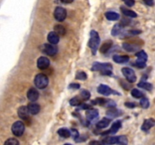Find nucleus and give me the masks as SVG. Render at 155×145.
Segmentation results:
<instances>
[{"label": "nucleus", "instance_id": "1", "mask_svg": "<svg viewBox=\"0 0 155 145\" xmlns=\"http://www.w3.org/2000/svg\"><path fill=\"white\" fill-rule=\"evenodd\" d=\"M92 71H99L102 75L110 76L113 73V66L110 63L95 62L92 66Z\"/></svg>", "mask_w": 155, "mask_h": 145}, {"label": "nucleus", "instance_id": "2", "mask_svg": "<svg viewBox=\"0 0 155 145\" xmlns=\"http://www.w3.org/2000/svg\"><path fill=\"white\" fill-rule=\"evenodd\" d=\"M88 45L92 51V54L95 55L100 45V37L98 33L95 30H92L90 32V39H89Z\"/></svg>", "mask_w": 155, "mask_h": 145}, {"label": "nucleus", "instance_id": "3", "mask_svg": "<svg viewBox=\"0 0 155 145\" xmlns=\"http://www.w3.org/2000/svg\"><path fill=\"white\" fill-rule=\"evenodd\" d=\"M34 84L38 89H43L47 87L48 84V79L46 75L43 73H39L36 76L34 79Z\"/></svg>", "mask_w": 155, "mask_h": 145}, {"label": "nucleus", "instance_id": "4", "mask_svg": "<svg viewBox=\"0 0 155 145\" xmlns=\"http://www.w3.org/2000/svg\"><path fill=\"white\" fill-rule=\"evenodd\" d=\"M24 129H25V126L21 121H17L12 126V133L17 137L22 135L24 132Z\"/></svg>", "mask_w": 155, "mask_h": 145}, {"label": "nucleus", "instance_id": "5", "mask_svg": "<svg viewBox=\"0 0 155 145\" xmlns=\"http://www.w3.org/2000/svg\"><path fill=\"white\" fill-rule=\"evenodd\" d=\"M122 72L125 76L126 79L130 83H133L136 81V76L134 70L131 68L124 67L122 69Z\"/></svg>", "mask_w": 155, "mask_h": 145}, {"label": "nucleus", "instance_id": "6", "mask_svg": "<svg viewBox=\"0 0 155 145\" xmlns=\"http://www.w3.org/2000/svg\"><path fill=\"white\" fill-rule=\"evenodd\" d=\"M54 16L56 21L62 22L65 20L67 17V11L64 8L57 7L54 11Z\"/></svg>", "mask_w": 155, "mask_h": 145}, {"label": "nucleus", "instance_id": "7", "mask_svg": "<svg viewBox=\"0 0 155 145\" xmlns=\"http://www.w3.org/2000/svg\"><path fill=\"white\" fill-rule=\"evenodd\" d=\"M98 92L101 95H104V96H108V95H111V94H114V95H119L117 92L114 90H112L109 86L106 85H100L98 87Z\"/></svg>", "mask_w": 155, "mask_h": 145}, {"label": "nucleus", "instance_id": "8", "mask_svg": "<svg viewBox=\"0 0 155 145\" xmlns=\"http://www.w3.org/2000/svg\"><path fill=\"white\" fill-rule=\"evenodd\" d=\"M42 51L49 56H54L57 54L58 48L52 44H45L42 47Z\"/></svg>", "mask_w": 155, "mask_h": 145}, {"label": "nucleus", "instance_id": "9", "mask_svg": "<svg viewBox=\"0 0 155 145\" xmlns=\"http://www.w3.org/2000/svg\"><path fill=\"white\" fill-rule=\"evenodd\" d=\"M121 122L120 121H116V122H114L113 123V125H111V128H110L109 130H107V131H104V132H103L102 135H107V134H115V133L117 132L118 131H119L120 128H121Z\"/></svg>", "mask_w": 155, "mask_h": 145}, {"label": "nucleus", "instance_id": "10", "mask_svg": "<svg viewBox=\"0 0 155 145\" xmlns=\"http://www.w3.org/2000/svg\"><path fill=\"white\" fill-rule=\"evenodd\" d=\"M27 96L29 101H32V102H35L39 98V93L37 91V89H34V88H31L27 92Z\"/></svg>", "mask_w": 155, "mask_h": 145}, {"label": "nucleus", "instance_id": "11", "mask_svg": "<svg viewBox=\"0 0 155 145\" xmlns=\"http://www.w3.org/2000/svg\"><path fill=\"white\" fill-rule=\"evenodd\" d=\"M50 60L46 57H40L37 60V66L40 69H45L49 66Z\"/></svg>", "mask_w": 155, "mask_h": 145}, {"label": "nucleus", "instance_id": "12", "mask_svg": "<svg viewBox=\"0 0 155 145\" xmlns=\"http://www.w3.org/2000/svg\"><path fill=\"white\" fill-rule=\"evenodd\" d=\"M18 116L23 120H27L29 119V116H30V113L27 110V107L25 106H22V107H20L18 108Z\"/></svg>", "mask_w": 155, "mask_h": 145}, {"label": "nucleus", "instance_id": "13", "mask_svg": "<svg viewBox=\"0 0 155 145\" xmlns=\"http://www.w3.org/2000/svg\"><path fill=\"white\" fill-rule=\"evenodd\" d=\"M27 107L30 114L36 115L40 111V106L36 103H30Z\"/></svg>", "mask_w": 155, "mask_h": 145}, {"label": "nucleus", "instance_id": "14", "mask_svg": "<svg viewBox=\"0 0 155 145\" xmlns=\"http://www.w3.org/2000/svg\"><path fill=\"white\" fill-rule=\"evenodd\" d=\"M155 125V121L154 119H145L144 123L142 125V130L144 131H148V130L151 129L152 127Z\"/></svg>", "mask_w": 155, "mask_h": 145}, {"label": "nucleus", "instance_id": "15", "mask_svg": "<svg viewBox=\"0 0 155 145\" xmlns=\"http://www.w3.org/2000/svg\"><path fill=\"white\" fill-rule=\"evenodd\" d=\"M86 116L88 120H93L98 116V110L96 109H89L86 111Z\"/></svg>", "mask_w": 155, "mask_h": 145}, {"label": "nucleus", "instance_id": "16", "mask_svg": "<svg viewBox=\"0 0 155 145\" xmlns=\"http://www.w3.org/2000/svg\"><path fill=\"white\" fill-rule=\"evenodd\" d=\"M121 113H122V112H121L120 110H117V109L114 108V107H110V108L106 112V114L108 116L109 119L117 117V116H120Z\"/></svg>", "mask_w": 155, "mask_h": 145}, {"label": "nucleus", "instance_id": "17", "mask_svg": "<svg viewBox=\"0 0 155 145\" xmlns=\"http://www.w3.org/2000/svg\"><path fill=\"white\" fill-rule=\"evenodd\" d=\"M113 60L115 63H127L130 60V57L127 55H114L113 57Z\"/></svg>", "mask_w": 155, "mask_h": 145}, {"label": "nucleus", "instance_id": "18", "mask_svg": "<svg viewBox=\"0 0 155 145\" xmlns=\"http://www.w3.org/2000/svg\"><path fill=\"white\" fill-rule=\"evenodd\" d=\"M48 41L50 42V44L55 45L59 42V36L55 32H50L48 35Z\"/></svg>", "mask_w": 155, "mask_h": 145}, {"label": "nucleus", "instance_id": "19", "mask_svg": "<svg viewBox=\"0 0 155 145\" xmlns=\"http://www.w3.org/2000/svg\"><path fill=\"white\" fill-rule=\"evenodd\" d=\"M118 137H107L101 140V145H111L117 143Z\"/></svg>", "mask_w": 155, "mask_h": 145}, {"label": "nucleus", "instance_id": "20", "mask_svg": "<svg viewBox=\"0 0 155 145\" xmlns=\"http://www.w3.org/2000/svg\"><path fill=\"white\" fill-rule=\"evenodd\" d=\"M112 45H113L112 41H106V42H104V43L101 45V48H100V51H101V53H103V54H105V53H107V51L111 48Z\"/></svg>", "mask_w": 155, "mask_h": 145}, {"label": "nucleus", "instance_id": "21", "mask_svg": "<svg viewBox=\"0 0 155 145\" xmlns=\"http://www.w3.org/2000/svg\"><path fill=\"white\" fill-rule=\"evenodd\" d=\"M136 56L137 57L138 60L136 61L142 62V63H146L147 60H148V55L144 51H140L139 52L136 53Z\"/></svg>", "mask_w": 155, "mask_h": 145}, {"label": "nucleus", "instance_id": "22", "mask_svg": "<svg viewBox=\"0 0 155 145\" xmlns=\"http://www.w3.org/2000/svg\"><path fill=\"white\" fill-rule=\"evenodd\" d=\"M110 122V119L109 118H103L101 120H100L96 124V126L98 128H104L109 125Z\"/></svg>", "mask_w": 155, "mask_h": 145}, {"label": "nucleus", "instance_id": "23", "mask_svg": "<svg viewBox=\"0 0 155 145\" xmlns=\"http://www.w3.org/2000/svg\"><path fill=\"white\" fill-rule=\"evenodd\" d=\"M105 17L109 21H117L120 18L119 14L114 11H107L105 13Z\"/></svg>", "mask_w": 155, "mask_h": 145}, {"label": "nucleus", "instance_id": "24", "mask_svg": "<svg viewBox=\"0 0 155 145\" xmlns=\"http://www.w3.org/2000/svg\"><path fill=\"white\" fill-rule=\"evenodd\" d=\"M58 134L62 137H64V138H68V137H71V131L70 130H68V128H62L58 129Z\"/></svg>", "mask_w": 155, "mask_h": 145}, {"label": "nucleus", "instance_id": "25", "mask_svg": "<svg viewBox=\"0 0 155 145\" xmlns=\"http://www.w3.org/2000/svg\"><path fill=\"white\" fill-rule=\"evenodd\" d=\"M121 11L124 13V14H125L126 16L130 17V18H136L137 14H136V12H134L133 11L130 10V9L125 8H121Z\"/></svg>", "mask_w": 155, "mask_h": 145}, {"label": "nucleus", "instance_id": "26", "mask_svg": "<svg viewBox=\"0 0 155 145\" xmlns=\"http://www.w3.org/2000/svg\"><path fill=\"white\" fill-rule=\"evenodd\" d=\"M83 101L80 96H76L70 101V104L71 106H79L83 103Z\"/></svg>", "mask_w": 155, "mask_h": 145}, {"label": "nucleus", "instance_id": "27", "mask_svg": "<svg viewBox=\"0 0 155 145\" xmlns=\"http://www.w3.org/2000/svg\"><path fill=\"white\" fill-rule=\"evenodd\" d=\"M122 30H123V27L121 24H116V25L114 27V28L112 29L111 34L114 36H117V35H119L120 33L122 32Z\"/></svg>", "mask_w": 155, "mask_h": 145}, {"label": "nucleus", "instance_id": "28", "mask_svg": "<svg viewBox=\"0 0 155 145\" xmlns=\"http://www.w3.org/2000/svg\"><path fill=\"white\" fill-rule=\"evenodd\" d=\"M138 86L139 88H142V89H145L147 91H151L153 89V86L151 83H148L146 82H141L138 84Z\"/></svg>", "mask_w": 155, "mask_h": 145}, {"label": "nucleus", "instance_id": "29", "mask_svg": "<svg viewBox=\"0 0 155 145\" xmlns=\"http://www.w3.org/2000/svg\"><path fill=\"white\" fill-rule=\"evenodd\" d=\"M80 97L82 98L83 101H87V100H89L90 98L91 94L89 91L83 89V90L80 91Z\"/></svg>", "mask_w": 155, "mask_h": 145}, {"label": "nucleus", "instance_id": "30", "mask_svg": "<svg viewBox=\"0 0 155 145\" xmlns=\"http://www.w3.org/2000/svg\"><path fill=\"white\" fill-rule=\"evenodd\" d=\"M54 32H55L58 36H63L65 33L64 27L61 25H56L55 27H54Z\"/></svg>", "mask_w": 155, "mask_h": 145}, {"label": "nucleus", "instance_id": "31", "mask_svg": "<svg viewBox=\"0 0 155 145\" xmlns=\"http://www.w3.org/2000/svg\"><path fill=\"white\" fill-rule=\"evenodd\" d=\"M123 48L128 51H134L137 49V47L135 46L134 45H131L130 43H124L123 44Z\"/></svg>", "mask_w": 155, "mask_h": 145}, {"label": "nucleus", "instance_id": "32", "mask_svg": "<svg viewBox=\"0 0 155 145\" xmlns=\"http://www.w3.org/2000/svg\"><path fill=\"white\" fill-rule=\"evenodd\" d=\"M131 95L132 96L136 98H143L144 95L141 91L138 90V89H134L131 91Z\"/></svg>", "mask_w": 155, "mask_h": 145}, {"label": "nucleus", "instance_id": "33", "mask_svg": "<svg viewBox=\"0 0 155 145\" xmlns=\"http://www.w3.org/2000/svg\"><path fill=\"white\" fill-rule=\"evenodd\" d=\"M117 143H118V145H128V139L124 135L119 136Z\"/></svg>", "mask_w": 155, "mask_h": 145}, {"label": "nucleus", "instance_id": "34", "mask_svg": "<svg viewBox=\"0 0 155 145\" xmlns=\"http://www.w3.org/2000/svg\"><path fill=\"white\" fill-rule=\"evenodd\" d=\"M76 79L79 80H86L87 79V75L83 71H78L76 74Z\"/></svg>", "mask_w": 155, "mask_h": 145}, {"label": "nucleus", "instance_id": "35", "mask_svg": "<svg viewBox=\"0 0 155 145\" xmlns=\"http://www.w3.org/2000/svg\"><path fill=\"white\" fill-rule=\"evenodd\" d=\"M140 105H141V107L144 109L148 108V107H149V105H150V102H149V101H148V98H144L143 97V98H142L140 101Z\"/></svg>", "mask_w": 155, "mask_h": 145}, {"label": "nucleus", "instance_id": "36", "mask_svg": "<svg viewBox=\"0 0 155 145\" xmlns=\"http://www.w3.org/2000/svg\"><path fill=\"white\" fill-rule=\"evenodd\" d=\"M4 145H19V141L17 139L12 137L5 140Z\"/></svg>", "mask_w": 155, "mask_h": 145}, {"label": "nucleus", "instance_id": "37", "mask_svg": "<svg viewBox=\"0 0 155 145\" xmlns=\"http://www.w3.org/2000/svg\"><path fill=\"white\" fill-rule=\"evenodd\" d=\"M70 131H71V136H73V137H74L75 140H77V138H79V133L77 130L71 129Z\"/></svg>", "mask_w": 155, "mask_h": 145}, {"label": "nucleus", "instance_id": "38", "mask_svg": "<svg viewBox=\"0 0 155 145\" xmlns=\"http://www.w3.org/2000/svg\"><path fill=\"white\" fill-rule=\"evenodd\" d=\"M79 110H89V109L91 108L90 105H88V104H84V103H82L80 105L78 106Z\"/></svg>", "mask_w": 155, "mask_h": 145}, {"label": "nucleus", "instance_id": "39", "mask_svg": "<svg viewBox=\"0 0 155 145\" xmlns=\"http://www.w3.org/2000/svg\"><path fill=\"white\" fill-rule=\"evenodd\" d=\"M123 1L127 6H130V7H132L135 4V0H123Z\"/></svg>", "mask_w": 155, "mask_h": 145}, {"label": "nucleus", "instance_id": "40", "mask_svg": "<svg viewBox=\"0 0 155 145\" xmlns=\"http://www.w3.org/2000/svg\"><path fill=\"white\" fill-rule=\"evenodd\" d=\"M80 85L78 83H72V84H70V85L68 86V88L71 89H80Z\"/></svg>", "mask_w": 155, "mask_h": 145}, {"label": "nucleus", "instance_id": "41", "mask_svg": "<svg viewBox=\"0 0 155 145\" xmlns=\"http://www.w3.org/2000/svg\"><path fill=\"white\" fill-rule=\"evenodd\" d=\"M136 66H137V67L141 68V69H142V68H145V66H146V63H142V62H138V61H136Z\"/></svg>", "mask_w": 155, "mask_h": 145}, {"label": "nucleus", "instance_id": "42", "mask_svg": "<svg viewBox=\"0 0 155 145\" xmlns=\"http://www.w3.org/2000/svg\"><path fill=\"white\" fill-rule=\"evenodd\" d=\"M126 107H129V108H134L136 106V104L134 102H126L125 103Z\"/></svg>", "mask_w": 155, "mask_h": 145}, {"label": "nucleus", "instance_id": "43", "mask_svg": "<svg viewBox=\"0 0 155 145\" xmlns=\"http://www.w3.org/2000/svg\"><path fill=\"white\" fill-rule=\"evenodd\" d=\"M143 1L147 5H149V6L154 5V0H143Z\"/></svg>", "mask_w": 155, "mask_h": 145}, {"label": "nucleus", "instance_id": "44", "mask_svg": "<svg viewBox=\"0 0 155 145\" xmlns=\"http://www.w3.org/2000/svg\"><path fill=\"white\" fill-rule=\"evenodd\" d=\"M89 145H101V142L98 141V140H93V141H91Z\"/></svg>", "mask_w": 155, "mask_h": 145}, {"label": "nucleus", "instance_id": "45", "mask_svg": "<svg viewBox=\"0 0 155 145\" xmlns=\"http://www.w3.org/2000/svg\"><path fill=\"white\" fill-rule=\"evenodd\" d=\"M63 3H65V4H70V3L73 2L74 0H61Z\"/></svg>", "mask_w": 155, "mask_h": 145}, {"label": "nucleus", "instance_id": "46", "mask_svg": "<svg viewBox=\"0 0 155 145\" xmlns=\"http://www.w3.org/2000/svg\"><path fill=\"white\" fill-rule=\"evenodd\" d=\"M64 145H71V144H70V143H65Z\"/></svg>", "mask_w": 155, "mask_h": 145}]
</instances>
